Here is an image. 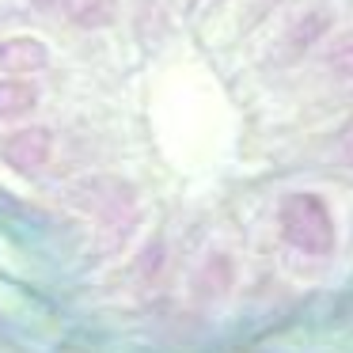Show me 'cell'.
<instances>
[{
  "label": "cell",
  "instance_id": "obj_1",
  "mask_svg": "<svg viewBox=\"0 0 353 353\" xmlns=\"http://www.w3.org/2000/svg\"><path fill=\"white\" fill-rule=\"evenodd\" d=\"M54 152H57L54 130H46V125H23L0 145V160L16 175H42L54 163Z\"/></svg>",
  "mask_w": 353,
  "mask_h": 353
},
{
  "label": "cell",
  "instance_id": "obj_4",
  "mask_svg": "<svg viewBox=\"0 0 353 353\" xmlns=\"http://www.w3.org/2000/svg\"><path fill=\"white\" fill-rule=\"evenodd\" d=\"M72 19L80 27H103L114 19V0H72Z\"/></svg>",
  "mask_w": 353,
  "mask_h": 353
},
{
  "label": "cell",
  "instance_id": "obj_3",
  "mask_svg": "<svg viewBox=\"0 0 353 353\" xmlns=\"http://www.w3.org/2000/svg\"><path fill=\"white\" fill-rule=\"evenodd\" d=\"M39 107V92L27 80H4L0 84V122H16V118H27Z\"/></svg>",
  "mask_w": 353,
  "mask_h": 353
},
{
  "label": "cell",
  "instance_id": "obj_2",
  "mask_svg": "<svg viewBox=\"0 0 353 353\" xmlns=\"http://www.w3.org/2000/svg\"><path fill=\"white\" fill-rule=\"evenodd\" d=\"M50 65V50L46 42L39 39H27V34H16V39H4L0 42V72L4 77H34Z\"/></svg>",
  "mask_w": 353,
  "mask_h": 353
}]
</instances>
